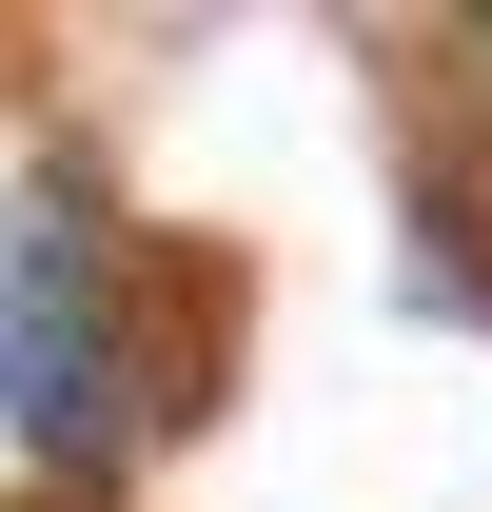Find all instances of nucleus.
Returning <instances> with one entry per match:
<instances>
[{"label":"nucleus","mask_w":492,"mask_h":512,"mask_svg":"<svg viewBox=\"0 0 492 512\" xmlns=\"http://www.w3.org/2000/svg\"><path fill=\"white\" fill-rule=\"evenodd\" d=\"M0 414H20V453L40 473H119L138 453V256L119 217H99V178H20V217H0Z\"/></svg>","instance_id":"nucleus-1"},{"label":"nucleus","mask_w":492,"mask_h":512,"mask_svg":"<svg viewBox=\"0 0 492 512\" xmlns=\"http://www.w3.org/2000/svg\"><path fill=\"white\" fill-rule=\"evenodd\" d=\"M473 40H492V20H473Z\"/></svg>","instance_id":"nucleus-2"}]
</instances>
